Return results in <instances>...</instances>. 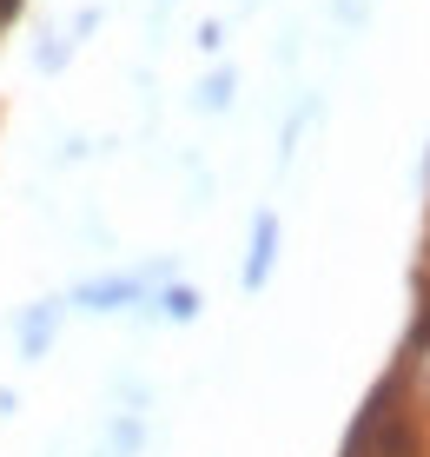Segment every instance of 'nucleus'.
<instances>
[{"label":"nucleus","instance_id":"obj_5","mask_svg":"<svg viewBox=\"0 0 430 457\" xmlns=\"http://www.w3.org/2000/svg\"><path fill=\"white\" fill-rule=\"evenodd\" d=\"M232 87H238V73H232V67H219L212 80L193 93V106H199V113H226V106H232Z\"/></svg>","mask_w":430,"mask_h":457},{"label":"nucleus","instance_id":"obj_4","mask_svg":"<svg viewBox=\"0 0 430 457\" xmlns=\"http://www.w3.org/2000/svg\"><path fill=\"white\" fill-rule=\"evenodd\" d=\"M153 312H159L166 325H193V319H199V292L172 278V286H159V292H153Z\"/></svg>","mask_w":430,"mask_h":457},{"label":"nucleus","instance_id":"obj_6","mask_svg":"<svg viewBox=\"0 0 430 457\" xmlns=\"http://www.w3.org/2000/svg\"><path fill=\"white\" fill-rule=\"evenodd\" d=\"M73 54H79V46H73V34H67V27H60V34H46V40L34 46V67H40V73H60Z\"/></svg>","mask_w":430,"mask_h":457},{"label":"nucleus","instance_id":"obj_1","mask_svg":"<svg viewBox=\"0 0 430 457\" xmlns=\"http://www.w3.org/2000/svg\"><path fill=\"white\" fill-rule=\"evenodd\" d=\"M153 278L146 272H106V278H79L67 292V312H87V319H113V312H139V319H159L153 312Z\"/></svg>","mask_w":430,"mask_h":457},{"label":"nucleus","instance_id":"obj_3","mask_svg":"<svg viewBox=\"0 0 430 457\" xmlns=\"http://www.w3.org/2000/svg\"><path fill=\"white\" fill-rule=\"evenodd\" d=\"M272 265H278V212H259V219H252V252H245L238 286H245V292H265Z\"/></svg>","mask_w":430,"mask_h":457},{"label":"nucleus","instance_id":"obj_7","mask_svg":"<svg viewBox=\"0 0 430 457\" xmlns=\"http://www.w3.org/2000/svg\"><path fill=\"white\" fill-rule=\"evenodd\" d=\"M13 404H21V398H13V391L0 385V418H13Z\"/></svg>","mask_w":430,"mask_h":457},{"label":"nucleus","instance_id":"obj_2","mask_svg":"<svg viewBox=\"0 0 430 457\" xmlns=\"http://www.w3.org/2000/svg\"><path fill=\"white\" fill-rule=\"evenodd\" d=\"M60 319H67V298H40V305L21 312V358H27V365H40V358L54 352Z\"/></svg>","mask_w":430,"mask_h":457}]
</instances>
